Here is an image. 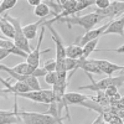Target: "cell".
I'll use <instances>...</instances> for the list:
<instances>
[{
    "instance_id": "obj_1",
    "label": "cell",
    "mask_w": 124,
    "mask_h": 124,
    "mask_svg": "<svg viewBox=\"0 0 124 124\" xmlns=\"http://www.w3.org/2000/svg\"><path fill=\"white\" fill-rule=\"evenodd\" d=\"M102 17L96 14L94 11L91 13V14H87V15H73V16H70V17H63V19H58L57 21L60 23H66L68 29H71L72 26L75 25H78L81 27H83L86 30V32L89 30H93V27H94L98 23L102 21Z\"/></svg>"
},
{
    "instance_id": "obj_2",
    "label": "cell",
    "mask_w": 124,
    "mask_h": 124,
    "mask_svg": "<svg viewBox=\"0 0 124 124\" xmlns=\"http://www.w3.org/2000/svg\"><path fill=\"white\" fill-rule=\"evenodd\" d=\"M89 79L92 81V83L88 85V86H82V87H78L79 91H83V89H91V91H94V92H98V91H106L108 87H122L124 85V75H120V76H117V77H106L101 81H94L92 77V75L87 73Z\"/></svg>"
},
{
    "instance_id": "obj_3",
    "label": "cell",
    "mask_w": 124,
    "mask_h": 124,
    "mask_svg": "<svg viewBox=\"0 0 124 124\" xmlns=\"http://www.w3.org/2000/svg\"><path fill=\"white\" fill-rule=\"evenodd\" d=\"M4 17L8 20V21L11 24L15 29V36H14V44L17 48H20L21 51H24L25 54H30L31 52V48L29 45V40L25 37L24 35V31H23V26H21V20L20 19H15L11 17L9 14H4Z\"/></svg>"
},
{
    "instance_id": "obj_4",
    "label": "cell",
    "mask_w": 124,
    "mask_h": 124,
    "mask_svg": "<svg viewBox=\"0 0 124 124\" xmlns=\"http://www.w3.org/2000/svg\"><path fill=\"white\" fill-rule=\"evenodd\" d=\"M17 116L21 118L24 124H60L56 118L46 114V113L25 112L17 109Z\"/></svg>"
},
{
    "instance_id": "obj_5",
    "label": "cell",
    "mask_w": 124,
    "mask_h": 124,
    "mask_svg": "<svg viewBox=\"0 0 124 124\" xmlns=\"http://www.w3.org/2000/svg\"><path fill=\"white\" fill-rule=\"evenodd\" d=\"M44 26L51 32V39L54 40L55 42V46H56V61H63L66 58V46L63 45V40H62L61 35L55 30V27L51 25V24H47V21L44 24Z\"/></svg>"
},
{
    "instance_id": "obj_6",
    "label": "cell",
    "mask_w": 124,
    "mask_h": 124,
    "mask_svg": "<svg viewBox=\"0 0 124 124\" xmlns=\"http://www.w3.org/2000/svg\"><path fill=\"white\" fill-rule=\"evenodd\" d=\"M96 14H98L102 19H113V17H119L124 14V1H112L109 8L104 10H96Z\"/></svg>"
},
{
    "instance_id": "obj_7",
    "label": "cell",
    "mask_w": 124,
    "mask_h": 124,
    "mask_svg": "<svg viewBox=\"0 0 124 124\" xmlns=\"http://www.w3.org/2000/svg\"><path fill=\"white\" fill-rule=\"evenodd\" d=\"M109 23L104 24V25H102L101 27H97V29H93V30H89L87 31V32L83 35V36H78V39H76V45L81 46V47H83L86 44L91 42V41L93 40H98L101 36H103V32L107 30Z\"/></svg>"
},
{
    "instance_id": "obj_8",
    "label": "cell",
    "mask_w": 124,
    "mask_h": 124,
    "mask_svg": "<svg viewBox=\"0 0 124 124\" xmlns=\"http://www.w3.org/2000/svg\"><path fill=\"white\" fill-rule=\"evenodd\" d=\"M45 31H46V27L42 25L41 26V31H40V36H39V41H37V45L35 47L34 51H31V52L27 55V58H26V62L32 66L34 68H39L40 66V57H41V44H42V40H44V36H45Z\"/></svg>"
},
{
    "instance_id": "obj_9",
    "label": "cell",
    "mask_w": 124,
    "mask_h": 124,
    "mask_svg": "<svg viewBox=\"0 0 124 124\" xmlns=\"http://www.w3.org/2000/svg\"><path fill=\"white\" fill-rule=\"evenodd\" d=\"M17 97H15L14 110H0V124H15L20 123L21 118L17 116Z\"/></svg>"
},
{
    "instance_id": "obj_10",
    "label": "cell",
    "mask_w": 124,
    "mask_h": 124,
    "mask_svg": "<svg viewBox=\"0 0 124 124\" xmlns=\"http://www.w3.org/2000/svg\"><path fill=\"white\" fill-rule=\"evenodd\" d=\"M94 62H96L98 70L101 71V73H104L108 77L112 76L117 71H124V66L113 63V62L107 61V60H94Z\"/></svg>"
},
{
    "instance_id": "obj_11",
    "label": "cell",
    "mask_w": 124,
    "mask_h": 124,
    "mask_svg": "<svg viewBox=\"0 0 124 124\" xmlns=\"http://www.w3.org/2000/svg\"><path fill=\"white\" fill-rule=\"evenodd\" d=\"M106 35H120L122 37L124 36V14L116 20H110L107 30L103 32V36Z\"/></svg>"
},
{
    "instance_id": "obj_12",
    "label": "cell",
    "mask_w": 124,
    "mask_h": 124,
    "mask_svg": "<svg viewBox=\"0 0 124 124\" xmlns=\"http://www.w3.org/2000/svg\"><path fill=\"white\" fill-rule=\"evenodd\" d=\"M78 68L83 70L86 73H89V75H102L96 65L94 60L83 58V57L78 58Z\"/></svg>"
},
{
    "instance_id": "obj_13",
    "label": "cell",
    "mask_w": 124,
    "mask_h": 124,
    "mask_svg": "<svg viewBox=\"0 0 124 124\" xmlns=\"http://www.w3.org/2000/svg\"><path fill=\"white\" fill-rule=\"evenodd\" d=\"M47 17H45V19H40L39 21H36V23H34V24H29V25H26V26H23V31H24V35H25V37L27 39V40H34L35 37H36V35H37V30H39V27H41L46 21H47Z\"/></svg>"
},
{
    "instance_id": "obj_14",
    "label": "cell",
    "mask_w": 124,
    "mask_h": 124,
    "mask_svg": "<svg viewBox=\"0 0 124 124\" xmlns=\"http://www.w3.org/2000/svg\"><path fill=\"white\" fill-rule=\"evenodd\" d=\"M0 47L4 48V50H8L11 55H16V56H21V57H26L27 58V54H25L24 51H21L20 48H17L14 44L13 40H9L6 37L4 39H0Z\"/></svg>"
},
{
    "instance_id": "obj_15",
    "label": "cell",
    "mask_w": 124,
    "mask_h": 124,
    "mask_svg": "<svg viewBox=\"0 0 124 124\" xmlns=\"http://www.w3.org/2000/svg\"><path fill=\"white\" fill-rule=\"evenodd\" d=\"M88 98H89V96L82 94V93H78V92H66V94H65V101L67 103V106H70V104L82 106Z\"/></svg>"
},
{
    "instance_id": "obj_16",
    "label": "cell",
    "mask_w": 124,
    "mask_h": 124,
    "mask_svg": "<svg viewBox=\"0 0 124 124\" xmlns=\"http://www.w3.org/2000/svg\"><path fill=\"white\" fill-rule=\"evenodd\" d=\"M15 97H23V98L30 99L32 102H36V103L47 104V102H46V99L42 94V91H30V92H26V93H21V94H16Z\"/></svg>"
},
{
    "instance_id": "obj_17",
    "label": "cell",
    "mask_w": 124,
    "mask_h": 124,
    "mask_svg": "<svg viewBox=\"0 0 124 124\" xmlns=\"http://www.w3.org/2000/svg\"><path fill=\"white\" fill-rule=\"evenodd\" d=\"M0 30H1L3 35L6 36V39H9V40H14V36H15V29H14V26L10 24L4 16L0 19Z\"/></svg>"
},
{
    "instance_id": "obj_18",
    "label": "cell",
    "mask_w": 124,
    "mask_h": 124,
    "mask_svg": "<svg viewBox=\"0 0 124 124\" xmlns=\"http://www.w3.org/2000/svg\"><path fill=\"white\" fill-rule=\"evenodd\" d=\"M83 56V48L81 46L73 44V45H68L66 46V57L72 58V60H78Z\"/></svg>"
},
{
    "instance_id": "obj_19",
    "label": "cell",
    "mask_w": 124,
    "mask_h": 124,
    "mask_svg": "<svg viewBox=\"0 0 124 124\" xmlns=\"http://www.w3.org/2000/svg\"><path fill=\"white\" fill-rule=\"evenodd\" d=\"M34 14H35L37 17H40V19H45V17H47L48 15H52L50 6H48L45 1H41V4L37 5V6L34 9Z\"/></svg>"
},
{
    "instance_id": "obj_20",
    "label": "cell",
    "mask_w": 124,
    "mask_h": 124,
    "mask_svg": "<svg viewBox=\"0 0 124 124\" xmlns=\"http://www.w3.org/2000/svg\"><path fill=\"white\" fill-rule=\"evenodd\" d=\"M98 40H99V39H98ZM98 40H93V41L86 44L83 47H82V48H83V56H82V57H83V58H88V57L92 55L93 51L97 50L96 47H97V44H98Z\"/></svg>"
},
{
    "instance_id": "obj_21",
    "label": "cell",
    "mask_w": 124,
    "mask_h": 124,
    "mask_svg": "<svg viewBox=\"0 0 124 124\" xmlns=\"http://www.w3.org/2000/svg\"><path fill=\"white\" fill-rule=\"evenodd\" d=\"M16 4L17 0H3V1H0V16L5 14V11H8V10L13 9Z\"/></svg>"
},
{
    "instance_id": "obj_22",
    "label": "cell",
    "mask_w": 124,
    "mask_h": 124,
    "mask_svg": "<svg viewBox=\"0 0 124 124\" xmlns=\"http://www.w3.org/2000/svg\"><path fill=\"white\" fill-rule=\"evenodd\" d=\"M63 62H65V68L67 72L72 71V73H73L76 70H78V60H72V58L66 57Z\"/></svg>"
},
{
    "instance_id": "obj_23",
    "label": "cell",
    "mask_w": 124,
    "mask_h": 124,
    "mask_svg": "<svg viewBox=\"0 0 124 124\" xmlns=\"http://www.w3.org/2000/svg\"><path fill=\"white\" fill-rule=\"evenodd\" d=\"M57 79H58V77H57L56 72H47V73L45 75V82L47 85L52 86V87L57 83Z\"/></svg>"
},
{
    "instance_id": "obj_24",
    "label": "cell",
    "mask_w": 124,
    "mask_h": 124,
    "mask_svg": "<svg viewBox=\"0 0 124 124\" xmlns=\"http://www.w3.org/2000/svg\"><path fill=\"white\" fill-rule=\"evenodd\" d=\"M46 72H56V58H50L47 60L45 63H44V67H42Z\"/></svg>"
},
{
    "instance_id": "obj_25",
    "label": "cell",
    "mask_w": 124,
    "mask_h": 124,
    "mask_svg": "<svg viewBox=\"0 0 124 124\" xmlns=\"http://www.w3.org/2000/svg\"><path fill=\"white\" fill-rule=\"evenodd\" d=\"M110 3H112L110 0H96L94 5H97V9L98 10H104V9L109 8Z\"/></svg>"
},
{
    "instance_id": "obj_26",
    "label": "cell",
    "mask_w": 124,
    "mask_h": 124,
    "mask_svg": "<svg viewBox=\"0 0 124 124\" xmlns=\"http://www.w3.org/2000/svg\"><path fill=\"white\" fill-rule=\"evenodd\" d=\"M103 92H104V94H106V97H108V98H112L113 96H116V94H118V88L117 87H108L106 91H103Z\"/></svg>"
},
{
    "instance_id": "obj_27",
    "label": "cell",
    "mask_w": 124,
    "mask_h": 124,
    "mask_svg": "<svg viewBox=\"0 0 124 124\" xmlns=\"http://www.w3.org/2000/svg\"><path fill=\"white\" fill-rule=\"evenodd\" d=\"M9 94H11V93H10V91L6 89L1 83H0V97H3V98L8 99V98H9Z\"/></svg>"
},
{
    "instance_id": "obj_28",
    "label": "cell",
    "mask_w": 124,
    "mask_h": 124,
    "mask_svg": "<svg viewBox=\"0 0 124 124\" xmlns=\"http://www.w3.org/2000/svg\"><path fill=\"white\" fill-rule=\"evenodd\" d=\"M107 124H124V122H123V119L120 118V117H118V116H116L114 118H112Z\"/></svg>"
},
{
    "instance_id": "obj_29",
    "label": "cell",
    "mask_w": 124,
    "mask_h": 124,
    "mask_svg": "<svg viewBox=\"0 0 124 124\" xmlns=\"http://www.w3.org/2000/svg\"><path fill=\"white\" fill-rule=\"evenodd\" d=\"M9 55H11V54H10L8 50H4V48L0 47V61H3L4 58H6Z\"/></svg>"
},
{
    "instance_id": "obj_30",
    "label": "cell",
    "mask_w": 124,
    "mask_h": 124,
    "mask_svg": "<svg viewBox=\"0 0 124 124\" xmlns=\"http://www.w3.org/2000/svg\"><path fill=\"white\" fill-rule=\"evenodd\" d=\"M98 51H109V52H117V54H124V45H122L120 47L118 48H114V50H98Z\"/></svg>"
},
{
    "instance_id": "obj_31",
    "label": "cell",
    "mask_w": 124,
    "mask_h": 124,
    "mask_svg": "<svg viewBox=\"0 0 124 124\" xmlns=\"http://www.w3.org/2000/svg\"><path fill=\"white\" fill-rule=\"evenodd\" d=\"M27 3H29L31 6H35V8H36L37 5H40V4H41V0H29Z\"/></svg>"
},
{
    "instance_id": "obj_32",
    "label": "cell",
    "mask_w": 124,
    "mask_h": 124,
    "mask_svg": "<svg viewBox=\"0 0 124 124\" xmlns=\"http://www.w3.org/2000/svg\"><path fill=\"white\" fill-rule=\"evenodd\" d=\"M102 123H103V118H102V116H98L92 124H102Z\"/></svg>"
},
{
    "instance_id": "obj_33",
    "label": "cell",
    "mask_w": 124,
    "mask_h": 124,
    "mask_svg": "<svg viewBox=\"0 0 124 124\" xmlns=\"http://www.w3.org/2000/svg\"><path fill=\"white\" fill-rule=\"evenodd\" d=\"M0 39H4V37H3V35H0Z\"/></svg>"
},
{
    "instance_id": "obj_34",
    "label": "cell",
    "mask_w": 124,
    "mask_h": 124,
    "mask_svg": "<svg viewBox=\"0 0 124 124\" xmlns=\"http://www.w3.org/2000/svg\"><path fill=\"white\" fill-rule=\"evenodd\" d=\"M102 124H107V123H106V122H103V123H102Z\"/></svg>"
}]
</instances>
